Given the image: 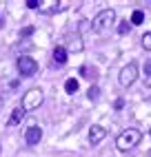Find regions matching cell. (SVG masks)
Listing matches in <instances>:
<instances>
[{
    "instance_id": "obj_8",
    "label": "cell",
    "mask_w": 151,
    "mask_h": 157,
    "mask_svg": "<svg viewBox=\"0 0 151 157\" xmlns=\"http://www.w3.org/2000/svg\"><path fill=\"white\" fill-rule=\"evenodd\" d=\"M82 49H84L82 38L80 36H69V40H67V51L69 53H80Z\"/></svg>"
},
{
    "instance_id": "obj_20",
    "label": "cell",
    "mask_w": 151,
    "mask_h": 157,
    "mask_svg": "<svg viewBox=\"0 0 151 157\" xmlns=\"http://www.w3.org/2000/svg\"><path fill=\"white\" fill-rule=\"evenodd\" d=\"M34 31H36L34 27H25L22 31H20V36H31V33H34Z\"/></svg>"
},
{
    "instance_id": "obj_23",
    "label": "cell",
    "mask_w": 151,
    "mask_h": 157,
    "mask_svg": "<svg viewBox=\"0 0 151 157\" xmlns=\"http://www.w3.org/2000/svg\"><path fill=\"white\" fill-rule=\"evenodd\" d=\"M149 135H151V131H149Z\"/></svg>"
},
{
    "instance_id": "obj_13",
    "label": "cell",
    "mask_w": 151,
    "mask_h": 157,
    "mask_svg": "<svg viewBox=\"0 0 151 157\" xmlns=\"http://www.w3.org/2000/svg\"><path fill=\"white\" fill-rule=\"evenodd\" d=\"M64 91H67L69 95H73V93L78 91V80H76V78H67V82H64Z\"/></svg>"
},
{
    "instance_id": "obj_9",
    "label": "cell",
    "mask_w": 151,
    "mask_h": 157,
    "mask_svg": "<svg viewBox=\"0 0 151 157\" xmlns=\"http://www.w3.org/2000/svg\"><path fill=\"white\" fill-rule=\"evenodd\" d=\"M25 115H27V111H25L22 106H16V109L11 111V117L7 120V126H18V124L25 120Z\"/></svg>"
},
{
    "instance_id": "obj_16",
    "label": "cell",
    "mask_w": 151,
    "mask_h": 157,
    "mask_svg": "<svg viewBox=\"0 0 151 157\" xmlns=\"http://www.w3.org/2000/svg\"><path fill=\"white\" fill-rule=\"evenodd\" d=\"M87 98H89L91 102H96V100H100V89L96 86V84H91V86H89V91H87Z\"/></svg>"
},
{
    "instance_id": "obj_5",
    "label": "cell",
    "mask_w": 151,
    "mask_h": 157,
    "mask_svg": "<svg viewBox=\"0 0 151 157\" xmlns=\"http://www.w3.org/2000/svg\"><path fill=\"white\" fill-rule=\"evenodd\" d=\"M118 80H120V86H124V89H129L133 84V82L138 80V64L131 60L129 64H124L122 67V71H120V75H118Z\"/></svg>"
},
{
    "instance_id": "obj_6",
    "label": "cell",
    "mask_w": 151,
    "mask_h": 157,
    "mask_svg": "<svg viewBox=\"0 0 151 157\" xmlns=\"http://www.w3.org/2000/svg\"><path fill=\"white\" fill-rule=\"evenodd\" d=\"M104 137H107V128H104V126H100V124H93V126L89 128V144H91V146L100 144Z\"/></svg>"
},
{
    "instance_id": "obj_3",
    "label": "cell",
    "mask_w": 151,
    "mask_h": 157,
    "mask_svg": "<svg viewBox=\"0 0 151 157\" xmlns=\"http://www.w3.org/2000/svg\"><path fill=\"white\" fill-rule=\"evenodd\" d=\"M42 102H45V93H42L40 86H34V89H29L25 95H22L20 106H22L25 111H36V109L42 106Z\"/></svg>"
},
{
    "instance_id": "obj_4",
    "label": "cell",
    "mask_w": 151,
    "mask_h": 157,
    "mask_svg": "<svg viewBox=\"0 0 151 157\" xmlns=\"http://www.w3.org/2000/svg\"><path fill=\"white\" fill-rule=\"evenodd\" d=\"M16 69L22 78H34L38 73V62L34 58H29V56H20L16 60Z\"/></svg>"
},
{
    "instance_id": "obj_17",
    "label": "cell",
    "mask_w": 151,
    "mask_h": 157,
    "mask_svg": "<svg viewBox=\"0 0 151 157\" xmlns=\"http://www.w3.org/2000/svg\"><path fill=\"white\" fill-rule=\"evenodd\" d=\"M140 42H142V47H145L147 51H151V31L142 33V40H140Z\"/></svg>"
},
{
    "instance_id": "obj_22",
    "label": "cell",
    "mask_w": 151,
    "mask_h": 157,
    "mask_svg": "<svg viewBox=\"0 0 151 157\" xmlns=\"http://www.w3.org/2000/svg\"><path fill=\"white\" fill-rule=\"evenodd\" d=\"M2 25H5V20H2V18H0V27H2Z\"/></svg>"
},
{
    "instance_id": "obj_21",
    "label": "cell",
    "mask_w": 151,
    "mask_h": 157,
    "mask_svg": "<svg viewBox=\"0 0 151 157\" xmlns=\"http://www.w3.org/2000/svg\"><path fill=\"white\" fill-rule=\"evenodd\" d=\"M27 7H29V9H38L40 2H38V0H27Z\"/></svg>"
},
{
    "instance_id": "obj_7",
    "label": "cell",
    "mask_w": 151,
    "mask_h": 157,
    "mask_svg": "<svg viewBox=\"0 0 151 157\" xmlns=\"http://www.w3.org/2000/svg\"><path fill=\"white\" fill-rule=\"evenodd\" d=\"M40 140H42V128L40 126H29L27 131H25V142L29 144V146H36V144H40Z\"/></svg>"
},
{
    "instance_id": "obj_19",
    "label": "cell",
    "mask_w": 151,
    "mask_h": 157,
    "mask_svg": "<svg viewBox=\"0 0 151 157\" xmlns=\"http://www.w3.org/2000/svg\"><path fill=\"white\" fill-rule=\"evenodd\" d=\"M122 106H124V100H122V98H118L116 104H113V109H116V111H122Z\"/></svg>"
},
{
    "instance_id": "obj_15",
    "label": "cell",
    "mask_w": 151,
    "mask_h": 157,
    "mask_svg": "<svg viewBox=\"0 0 151 157\" xmlns=\"http://www.w3.org/2000/svg\"><path fill=\"white\" fill-rule=\"evenodd\" d=\"M145 86H151V58L145 62Z\"/></svg>"
},
{
    "instance_id": "obj_14",
    "label": "cell",
    "mask_w": 151,
    "mask_h": 157,
    "mask_svg": "<svg viewBox=\"0 0 151 157\" xmlns=\"http://www.w3.org/2000/svg\"><path fill=\"white\" fill-rule=\"evenodd\" d=\"M145 22V13L142 9H136V11L131 13V25H142Z\"/></svg>"
},
{
    "instance_id": "obj_11",
    "label": "cell",
    "mask_w": 151,
    "mask_h": 157,
    "mask_svg": "<svg viewBox=\"0 0 151 157\" xmlns=\"http://www.w3.org/2000/svg\"><path fill=\"white\" fill-rule=\"evenodd\" d=\"M53 60L58 62V64H64L67 62V58H69V51H67V47H62V44H58V47H53Z\"/></svg>"
},
{
    "instance_id": "obj_10",
    "label": "cell",
    "mask_w": 151,
    "mask_h": 157,
    "mask_svg": "<svg viewBox=\"0 0 151 157\" xmlns=\"http://www.w3.org/2000/svg\"><path fill=\"white\" fill-rule=\"evenodd\" d=\"M58 9H60V5L56 2V0H47V2H40L38 11H40V13H45V16H51V13H56Z\"/></svg>"
},
{
    "instance_id": "obj_1",
    "label": "cell",
    "mask_w": 151,
    "mask_h": 157,
    "mask_svg": "<svg viewBox=\"0 0 151 157\" xmlns=\"http://www.w3.org/2000/svg\"><path fill=\"white\" fill-rule=\"evenodd\" d=\"M140 140H142V133H140L138 128H127V131H122L116 137V146H118V151L127 153V151L136 148V146L140 144Z\"/></svg>"
},
{
    "instance_id": "obj_12",
    "label": "cell",
    "mask_w": 151,
    "mask_h": 157,
    "mask_svg": "<svg viewBox=\"0 0 151 157\" xmlns=\"http://www.w3.org/2000/svg\"><path fill=\"white\" fill-rule=\"evenodd\" d=\"M80 75H82V78H87V80H96V75H98V73H96L93 67L82 64V67H80Z\"/></svg>"
},
{
    "instance_id": "obj_18",
    "label": "cell",
    "mask_w": 151,
    "mask_h": 157,
    "mask_svg": "<svg viewBox=\"0 0 151 157\" xmlns=\"http://www.w3.org/2000/svg\"><path fill=\"white\" fill-rule=\"evenodd\" d=\"M129 29H131V25H129V22H120V27H118V31H120L122 36L129 33Z\"/></svg>"
},
{
    "instance_id": "obj_2",
    "label": "cell",
    "mask_w": 151,
    "mask_h": 157,
    "mask_svg": "<svg viewBox=\"0 0 151 157\" xmlns=\"http://www.w3.org/2000/svg\"><path fill=\"white\" fill-rule=\"evenodd\" d=\"M113 22H116V11H113V9H102V11H98V13L93 16V20H91V29L98 31V33H102V31L111 29Z\"/></svg>"
}]
</instances>
